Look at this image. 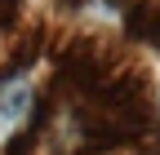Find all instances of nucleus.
<instances>
[{
  "mask_svg": "<svg viewBox=\"0 0 160 155\" xmlns=\"http://www.w3.org/2000/svg\"><path fill=\"white\" fill-rule=\"evenodd\" d=\"M27 115H31V84L22 75L0 80V142L13 138V133L27 124Z\"/></svg>",
  "mask_w": 160,
  "mask_h": 155,
  "instance_id": "1",
  "label": "nucleus"
}]
</instances>
